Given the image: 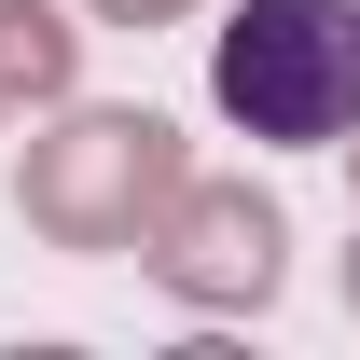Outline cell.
<instances>
[{
    "label": "cell",
    "instance_id": "obj_2",
    "mask_svg": "<svg viewBox=\"0 0 360 360\" xmlns=\"http://www.w3.org/2000/svg\"><path fill=\"white\" fill-rule=\"evenodd\" d=\"M180 125L167 111H70L56 97L42 139H14V208H28V236L42 250H139V222L180 194Z\"/></svg>",
    "mask_w": 360,
    "mask_h": 360
},
{
    "label": "cell",
    "instance_id": "obj_8",
    "mask_svg": "<svg viewBox=\"0 0 360 360\" xmlns=\"http://www.w3.org/2000/svg\"><path fill=\"white\" fill-rule=\"evenodd\" d=\"M0 125H14V111H0Z\"/></svg>",
    "mask_w": 360,
    "mask_h": 360
},
{
    "label": "cell",
    "instance_id": "obj_6",
    "mask_svg": "<svg viewBox=\"0 0 360 360\" xmlns=\"http://www.w3.org/2000/svg\"><path fill=\"white\" fill-rule=\"evenodd\" d=\"M347 305H360V250H347Z\"/></svg>",
    "mask_w": 360,
    "mask_h": 360
},
{
    "label": "cell",
    "instance_id": "obj_3",
    "mask_svg": "<svg viewBox=\"0 0 360 360\" xmlns=\"http://www.w3.org/2000/svg\"><path fill=\"white\" fill-rule=\"evenodd\" d=\"M139 264H153L167 305L250 319V305H277V277H291V222H277V194H250V180H180L167 208L139 222Z\"/></svg>",
    "mask_w": 360,
    "mask_h": 360
},
{
    "label": "cell",
    "instance_id": "obj_7",
    "mask_svg": "<svg viewBox=\"0 0 360 360\" xmlns=\"http://www.w3.org/2000/svg\"><path fill=\"white\" fill-rule=\"evenodd\" d=\"M347 180H360V139H347Z\"/></svg>",
    "mask_w": 360,
    "mask_h": 360
},
{
    "label": "cell",
    "instance_id": "obj_1",
    "mask_svg": "<svg viewBox=\"0 0 360 360\" xmlns=\"http://www.w3.org/2000/svg\"><path fill=\"white\" fill-rule=\"evenodd\" d=\"M208 97L236 139H277V153L360 139V0H236L208 42Z\"/></svg>",
    "mask_w": 360,
    "mask_h": 360
},
{
    "label": "cell",
    "instance_id": "obj_4",
    "mask_svg": "<svg viewBox=\"0 0 360 360\" xmlns=\"http://www.w3.org/2000/svg\"><path fill=\"white\" fill-rule=\"evenodd\" d=\"M84 70V28L56 0H0V111H56Z\"/></svg>",
    "mask_w": 360,
    "mask_h": 360
},
{
    "label": "cell",
    "instance_id": "obj_5",
    "mask_svg": "<svg viewBox=\"0 0 360 360\" xmlns=\"http://www.w3.org/2000/svg\"><path fill=\"white\" fill-rule=\"evenodd\" d=\"M97 28H180V14H194V0H84Z\"/></svg>",
    "mask_w": 360,
    "mask_h": 360
}]
</instances>
